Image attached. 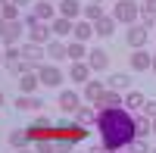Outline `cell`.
Instances as JSON below:
<instances>
[{"label": "cell", "instance_id": "5bb4252c", "mask_svg": "<svg viewBox=\"0 0 156 153\" xmlns=\"http://www.w3.org/2000/svg\"><path fill=\"white\" fill-rule=\"evenodd\" d=\"M131 122H134V141H147L153 134V122L144 116V112H131Z\"/></svg>", "mask_w": 156, "mask_h": 153}, {"label": "cell", "instance_id": "5b68a950", "mask_svg": "<svg viewBox=\"0 0 156 153\" xmlns=\"http://www.w3.org/2000/svg\"><path fill=\"white\" fill-rule=\"evenodd\" d=\"M37 78H41V84H44V87H59L66 75H62V69L56 66V62H44V66L37 69Z\"/></svg>", "mask_w": 156, "mask_h": 153}, {"label": "cell", "instance_id": "3957f363", "mask_svg": "<svg viewBox=\"0 0 156 153\" xmlns=\"http://www.w3.org/2000/svg\"><path fill=\"white\" fill-rule=\"evenodd\" d=\"M112 19L122 22V25L140 22V3H137V0H119V3L112 6Z\"/></svg>", "mask_w": 156, "mask_h": 153}, {"label": "cell", "instance_id": "ac0fdd59", "mask_svg": "<svg viewBox=\"0 0 156 153\" xmlns=\"http://www.w3.org/2000/svg\"><path fill=\"white\" fill-rule=\"evenodd\" d=\"M44 53L50 56V62H62V59H69V47L66 41H59V37H53L47 47H44Z\"/></svg>", "mask_w": 156, "mask_h": 153}, {"label": "cell", "instance_id": "b9f144b4", "mask_svg": "<svg viewBox=\"0 0 156 153\" xmlns=\"http://www.w3.org/2000/svg\"><path fill=\"white\" fill-rule=\"evenodd\" d=\"M16 3H19V6H25V3H31V0H16Z\"/></svg>", "mask_w": 156, "mask_h": 153}, {"label": "cell", "instance_id": "83f0119b", "mask_svg": "<svg viewBox=\"0 0 156 153\" xmlns=\"http://www.w3.org/2000/svg\"><path fill=\"white\" fill-rule=\"evenodd\" d=\"M115 25H119V22H115L112 16H103V19L94 22V34H97V37H109V34L115 31Z\"/></svg>", "mask_w": 156, "mask_h": 153}, {"label": "cell", "instance_id": "bcb514c9", "mask_svg": "<svg viewBox=\"0 0 156 153\" xmlns=\"http://www.w3.org/2000/svg\"><path fill=\"white\" fill-rule=\"evenodd\" d=\"M153 134H156V119H153Z\"/></svg>", "mask_w": 156, "mask_h": 153}, {"label": "cell", "instance_id": "8992f818", "mask_svg": "<svg viewBox=\"0 0 156 153\" xmlns=\"http://www.w3.org/2000/svg\"><path fill=\"white\" fill-rule=\"evenodd\" d=\"M147 37H150V28H144L140 22L134 25H128V31H125V41L131 50H140V47H147Z\"/></svg>", "mask_w": 156, "mask_h": 153}, {"label": "cell", "instance_id": "ba28073f", "mask_svg": "<svg viewBox=\"0 0 156 153\" xmlns=\"http://www.w3.org/2000/svg\"><path fill=\"white\" fill-rule=\"evenodd\" d=\"M56 106L66 112V116H75V112H78V106H81V94H75V91H59Z\"/></svg>", "mask_w": 156, "mask_h": 153}, {"label": "cell", "instance_id": "f35d334b", "mask_svg": "<svg viewBox=\"0 0 156 153\" xmlns=\"http://www.w3.org/2000/svg\"><path fill=\"white\" fill-rule=\"evenodd\" d=\"M6 25H9V22H6L3 16H0V37H3V31H6Z\"/></svg>", "mask_w": 156, "mask_h": 153}, {"label": "cell", "instance_id": "816d5d0a", "mask_svg": "<svg viewBox=\"0 0 156 153\" xmlns=\"http://www.w3.org/2000/svg\"><path fill=\"white\" fill-rule=\"evenodd\" d=\"M72 153H75V150H72Z\"/></svg>", "mask_w": 156, "mask_h": 153}, {"label": "cell", "instance_id": "30bf717a", "mask_svg": "<svg viewBox=\"0 0 156 153\" xmlns=\"http://www.w3.org/2000/svg\"><path fill=\"white\" fill-rule=\"evenodd\" d=\"M28 41L47 47L50 41H53V28H50V22H37V25H31V28H28Z\"/></svg>", "mask_w": 156, "mask_h": 153}, {"label": "cell", "instance_id": "6da1fadb", "mask_svg": "<svg viewBox=\"0 0 156 153\" xmlns=\"http://www.w3.org/2000/svg\"><path fill=\"white\" fill-rule=\"evenodd\" d=\"M97 131L103 150H125L134 141V122L125 109H97Z\"/></svg>", "mask_w": 156, "mask_h": 153}, {"label": "cell", "instance_id": "7c38bea8", "mask_svg": "<svg viewBox=\"0 0 156 153\" xmlns=\"http://www.w3.org/2000/svg\"><path fill=\"white\" fill-rule=\"evenodd\" d=\"M128 66H131V72H150V66H153V53H147V50L140 47V50H134V53L128 56Z\"/></svg>", "mask_w": 156, "mask_h": 153}, {"label": "cell", "instance_id": "c3c4849f", "mask_svg": "<svg viewBox=\"0 0 156 153\" xmlns=\"http://www.w3.org/2000/svg\"><path fill=\"white\" fill-rule=\"evenodd\" d=\"M103 153H115V150H103Z\"/></svg>", "mask_w": 156, "mask_h": 153}, {"label": "cell", "instance_id": "7dc6e473", "mask_svg": "<svg viewBox=\"0 0 156 153\" xmlns=\"http://www.w3.org/2000/svg\"><path fill=\"white\" fill-rule=\"evenodd\" d=\"M44 3H56V0H44Z\"/></svg>", "mask_w": 156, "mask_h": 153}, {"label": "cell", "instance_id": "d6a6232c", "mask_svg": "<svg viewBox=\"0 0 156 153\" xmlns=\"http://www.w3.org/2000/svg\"><path fill=\"white\" fill-rule=\"evenodd\" d=\"M125 153H153V147L147 141H131V144L125 147Z\"/></svg>", "mask_w": 156, "mask_h": 153}, {"label": "cell", "instance_id": "484cf974", "mask_svg": "<svg viewBox=\"0 0 156 153\" xmlns=\"http://www.w3.org/2000/svg\"><path fill=\"white\" fill-rule=\"evenodd\" d=\"M94 106H97V109H122V94L106 87V94H103V97H100V103H94Z\"/></svg>", "mask_w": 156, "mask_h": 153}, {"label": "cell", "instance_id": "9a60e30c", "mask_svg": "<svg viewBox=\"0 0 156 153\" xmlns=\"http://www.w3.org/2000/svg\"><path fill=\"white\" fill-rule=\"evenodd\" d=\"M72 119H75V125H81V128H87V125H97V106H94V103H81Z\"/></svg>", "mask_w": 156, "mask_h": 153}, {"label": "cell", "instance_id": "7a4b0ae2", "mask_svg": "<svg viewBox=\"0 0 156 153\" xmlns=\"http://www.w3.org/2000/svg\"><path fill=\"white\" fill-rule=\"evenodd\" d=\"M87 137V128H81V125H75L69 119H59L53 125V141H69V144H78Z\"/></svg>", "mask_w": 156, "mask_h": 153}, {"label": "cell", "instance_id": "d4e9b609", "mask_svg": "<svg viewBox=\"0 0 156 153\" xmlns=\"http://www.w3.org/2000/svg\"><path fill=\"white\" fill-rule=\"evenodd\" d=\"M9 147H12V150H25V147H31L28 128H12V131H9Z\"/></svg>", "mask_w": 156, "mask_h": 153}, {"label": "cell", "instance_id": "d590c367", "mask_svg": "<svg viewBox=\"0 0 156 153\" xmlns=\"http://www.w3.org/2000/svg\"><path fill=\"white\" fill-rule=\"evenodd\" d=\"M140 12H147V16H156V0H144V3H140Z\"/></svg>", "mask_w": 156, "mask_h": 153}, {"label": "cell", "instance_id": "44dd1931", "mask_svg": "<svg viewBox=\"0 0 156 153\" xmlns=\"http://www.w3.org/2000/svg\"><path fill=\"white\" fill-rule=\"evenodd\" d=\"M22 31H25V25L22 22H9L6 25V31H3V47H19V37H22Z\"/></svg>", "mask_w": 156, "mask_h": 153}, {"label": "cell", "instance_id": "ee69618b", "mask_svg": "<svg viewBox=\"0 0 156 153\" xmlns=\"http://www.w3.org/2000/svg\"><path fill=\"white\" fill-rule=\"evenodd\" d=\"M0 106H3V91H0Z\"/></svg>", "mask_w": 156, "mask_h": 153}, {"label": "cell", "instance_id": "7bdbcfd3", "mask_svg": "<svg viewBox=\"0 0 156 153\" xmlns=\"http://www.w3.org/2000/svg\"><path fill=\"white\" fill-rule=\"evenodd\" d=\"M0 66H3V47H0Z\"/></svg>", "mask_w": 156, "mask_h": 153}, {"label": "cell", "instance_id": "681fc988", "mask_svg": "<svg viewBox=\"0 0 156 153\" xmlns=\"http://www.w3.org/2000/svg\"><path fill=\"white\" fill-rule=\"evenodd\" d=\"M94 3H103V0H94Z\"/></svg>", "mask_w": 156, "mask_h": 153}, {"label": "cell", "instance_id": "7402d4cb", "mask_svg": "<svg viewBox=\"0 0 156 153\" xmlns=\"http://www.w3.org/2000/svg\"><path fill=\"white\" fill-rule=\"evenodd\" d=\"M19 50H22V59L44 62V47H41V44H34V41H22V44H19Z\"/></svg>", "mask_w": 156, "mask_h": 153}, {"label": "cell", "instance_id": "8d00e7d4", "mask_svg": "<svg viewBox=\"0 0 156 153\" xmlns=\"http://www.w3.org/2000/svg\"><path fill=\"white\" fill-rule=\"evenodd\" d=\"M140 25H144V28H156V16H147V12H140Z\"/></svg>", "mask_w": 156, "mask_h": 153}, {"label": "cell", "instance_id": "f907efd6", "mask_svg": "<svg viewBox=\"0 0 156 153\" xmlns=\"http://www.w3.org/2000/svg\"><path fill=\"white\" fill-rule=\"evenodd\" d=\"M153 153H156V147H153Z\"/></svg>", "mask_w": 156, "mask_h": 153}, {"label": "cell", "instance_id": "4fadbf2b", "mask_svg": "<svg viewBox=\"0 0 156 153\" xmlns=\"http://www.w3.org/2000/svg\"><path fill=\"white\" fill-rule=\"evenodd\" d=\"M90 78H94V72H90V66L81 59V62H69V81L75 84H87Z\"/></svg>", "mask_w": 156, "mask_h": 153}, {"label": "cell", "instance_id": "1f68e13d", "mask_svg": "<svg viewBox=\"0 0 156 153\" xmlns=\"http://www.w3.org/2000/svg\"><path fill=\"white\" fill-rule=\"evenodd\" d=\"M22 59V50L19 47H3V66H12V62Z\"/></svg>", "mask_w": 156, "mask_h": 153}, {"label": "cell", "instance_id": "cb8c5ba5", "mask_svg": "<svg viewBox=\"0 0 156 153\" xmlns=\"http://www.w3.org/2000/svg\"><path fill=\"white\" fill-rule=\"evenodd\" d=\"M37 87H41L37 72H25V75H19V94H34Z\"/></svg>", "mask_w": 156, "mask_h": 153}, {"label": "cell", "instance_id": "f6af8a7d", "mask_svg": "<svg viewBox=\"0 0 156 153\" xmlns=\"http://www.w3.org/2000/svg\"><path fill=\"white\" fill-rule=\"evenodd\" d=\"M3 3H12V0H0V6H3Z\"/></svg>", "mask_w": 156, "mask_h": 153}, {"label": "cell", "instance_id": "60d3db41", "mask_svg": "<svg viewBox=\"0 0 156 153\" xmlns=\"http://www.w3.org/2000/svg\"><path fill=\"white\" fill-rule=\"evenodd\" d=\"M150 72H153V75H156V53H153V66H150Z\"/></svg>", "mask_w": 156, "mask_h": 153}, {"label": "cell", "instance_id": "e0dca14e", "mask_svg": "<svg viewBox=\"0 0 156 153\" xmlns=\"http://www.w3.org/2000/svg\"><path fill=\"white\" fill-rule=\"evenodd\" d=\"M81 9H84V3H78V0H59V3H56V12H59V16L62 19H81Z\"/></svg>", "mask_w": 156, "mask_h": 153}, {"label": "cell", "instance_id": "f1b7e54d", "mask_svg": "<svg viewBox=\"0 0 156 153\" xmlns=\"http://www.w3.org/2000/svg\"><path fill=\"white\" fill-rule=\"evenodd\" d=\"M0 16H3L6 22H22V6L12 0V3H3L0 6Z\"/></svg>", "mask_w": 156, "mask_h": 153}, {"label": "cell", "instance_id": "4316f807", "mask_svg": "<svg viewBox=\"0 0 156 153\" xmlns=\"http://www.w3.org/2000/svg\"><path fill=\"white\" fill-rule=\"evenodd\" d=\"M50 28H53V37H59V41H62V37H69V34H72L75 22H72V19H62V16H56L53 22H50Z\"/></svg>", "mask_w": 156, "mask_h": 153}, {"label": "cell", "instance_id": "ffe728a7", "mask_svg": "<svg viewBox=\"0 0 156 153\" xmlns=\"http://www.w3.org/2000/svg\"><path fill=\"white\" fill-rule=\"evenodd\" d=\"M90 34H94V22H87V19H75L72 41H81V44H87V41H90Z\"/></svg>", "mask_w": 156, "mask_h": 153}, {"label": "cell", "instance_id": "d6986e66", "mask_svg": "<svg viewBox=\"0 0 156 153\" xmlns=\"http://www.w3.org/2000/svg\"><path fill=\"white\" fill-rule=\"evenodd\" d=\"M106 87H109V91H119V94L131 91V75H128V72H112L106 78Z\"/></svg>", "mask_w": 156, "mask_h": 153}, {"label": "cell", "instance_id": "74e56055", "mask_svg": "<svg viewBox=\"0 0 156 153\" xmlns=\"http://www.w3.org/2000/svg\"><path fill=\"white\" fill-rule=\"evenodd\" d=\"M75 150V144H69V141H56V153H72Z\"/></svg>", "mask_w": 156, "mask_h": 153}, {"label": "cell", "instance_id": "2e32d148", "mask_svg": "<svg viewBox=\"0 0 156 153\" xmlns=\"http://www.w3.org/2000/svg\"><path fill=\"white\" fill-rule=\"evenodd\" d=\"M144 103H147V100H144V94H140V91H134V87L122 94V109H125V112H140V109H144Z\"/></svg>", "mask_w": 156, "mask_h": 153}, {"label": "cell", "instance_id": "ab89813d", "mask_svg": "<svg viewBox=\"0 0 156 153\" xmlns=\"http://www.w3.org/2000/svg\"><path fill=\"white\" fill-rule=\"evenodd\" d=\"M16 153H34V147H25V150H16Z\"/></svg>", "mask_w": 156, "mask_h": 153}, {"label": "cell", "instance_id": "603a6c76", "mask_svg": "<svg viewBox=\"0 0 156 153\" xmlns=\"http://www.w3.org/2000/svg\"><path fill=\"white\" fill-rule=\"evenodd\" d=\"M31 12H34V16L41 19V22H53V19L59 16V12H56V6H53V3H44V0H34Z\"/></svg>", "mask_w": 156, "mask_h": 153}, {"label": "cell", "instance_id": "277c9868", "mask_svg": "<svg viewBox=\"0 0 156 153\" xmlns=\"http://www.w3.org/2000/svg\"><path fill=\"white\" fill-rule=\"evenodd\" d=\"M53 119L50 116H44V112H37L34 116V122L28 125V137H31V144H37V141H50L53 137Z\"/></svg>", "mask_w": 156, "mask_h": 153}, {"label": "cell", "instance_id": "f546056e", "mask_svg": "<svg viewBox=\"0 0 156 153\" xmlns=\"http://www.w3.org/2000/svg\"><path fill=\"white\" fill-rule=\"evenodd\" d=\"M66 47H69V59H72V62L87 59V47H84L81 41H66Z\"/></svg>", "mask_w": 156, "mask_h": 153}, {"label": "cell", "instance_id": "9c48e42d", "mask_svg": "<svg viewBox=\"0 0 156 153\" xmlns=\"http://www.w3.org/2000/svg\"><path fill=\"white\" fill-rule=\"evenodd\" d=\"M87 66H90V72H106L109 69V53L103 47H94V50H87Z\"/></svg>", "mask_w": 156, "mask_h": 153}, {"label": "cell", "instance_id": "836d02e7", "mask_svg": "<svg viewBox=\"0 0 156 153\" xmlns=\"http://www.w3.org/2000/svg\"><path fill=\"white\" fill-rule=\"evenodd\" d=\"M31 147H34V153H56V141L53 137H50V141H37Z\"/></svg>", "mask_w": 156, "mask_h": 153}, {"label": "cell", "instance_id": "8fae6325", "mask_svg": "<svg viewBox=\"0 0 156 153\" xmlns=\"http://www.w3.org/2000/svg\"><path fill=\"white\" fill-rule=\"evenodd\" d=\"M16 106L19 112H41L44 109V100L41 97H34V94H16Z\"/></svg>", "mask_w": 156, "mask_h": 153}, {"label": "cell", "instance_id": "e575fe53", "mask_svg": "<svg viewBox=\"0 0 156 153\" xmlns=\"http://www.w3.org/2000/svg\"><path fill=\"white\" fill-rule=\"evenodd\" d=\"M140 112H144V116L153 122L156 119V100H147V103H144V109H140Z\"/></svg>", "mask_w": 156, "mask_h": 153}, {"label": "cell", "instance_id": "52a82bcc", "mask_svg": "<svg viewBox=\"0 0 156 153\" xmlns=\"http://www.w3.org/2000/svg\"><path fill=\"white\" fill-rule=\"evenodd\" d=\"M103 94H106V81H103V78H90L84 84V91H81V100H84V103H100Z\"/></svg>", "mask_w": 156, "mask_h": 153}, {"label": "cell", "instance_id": "4dcf8cb0", "mask_svg": "<svg viewBox=\"0 0 156 153\" xmlns=\"http://www.w3.org/2000/svg\"><path fill=\"white\" fill-rule=\"evenodd\" d=\"M103 16H106V12H103V6L94 3V0H90V3H84V9H81V19H87V22H97V19H103Z\"/></svg>", "mask_w": 156, "mask_h": 153}]
</instances>
